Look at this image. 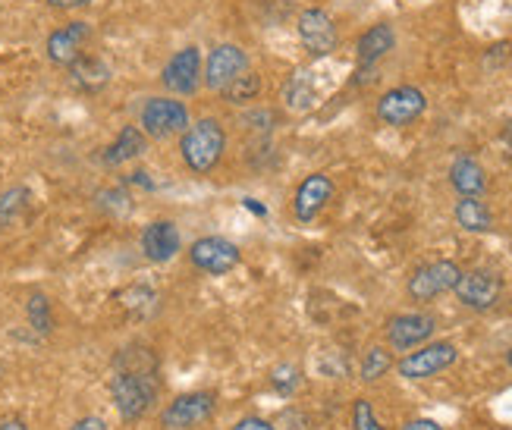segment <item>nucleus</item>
I'll return each instance as SVG.
<instances>
[{"label":"nucleus","instance_id":"nucleus-2","mask_svg":"<svg viewBox=\"0 0 512 430\" xmlns=\"http://www.w3.org/2000/svg\"><path fill=\"white\" fill-rule=\"evenodd\" d=\"M224 151H227V129L217 117H202L189 123V129L180 135V157L183 164L205 176L211 173L220 161H224Z\"/></svg>","mask_w":512,"mask_h":430},{"label":"nucleus","instance_id":"nucleus-27","mask_svg":"<svg viewBox=\"0 0 512 430\" xmlns=\"http://www.w3.org/2000/svg\"><path fill=\"white\" fill-rule=\"evenodd\" d=\"M352 430H384V424L377 421L368 399H355L352 402Z\"/></svg>","mask_w":512,"mask_h":430},{"label":"nucleus","instance_id":"nucleus-13","mask_svg":"<svg viewBox=\"0 0 512 430\" xmlns=\"http://www.w3.org/2000/svg\"><path fill=\"white\" fill-rule=\"evenodd\" d=\"M434 330H437V321L425 311L396 314V318L387 321V346L393 352H412L418 346H425L434 336Z\"/></svg>","mask_w":512,"mask_h":430},{"label":"nucleus","instance_id":"nucleus-14","mask_svg":"<svg viewBox=\"0 0 512 430\" xmlns=\"http://www.w3.org/2000/svg\"><path fill=\"white\" fill-rule=\"evenodd\" d=\"M92 41V26L82 19H73V22H66V26L54 29L48 35V44H44V51H48V60L54 66H70L85 54V44Z\"/></svg>","mask_w":512,"mask_h":430},{"label":"nucleus","instance_id":"nucleus-29","mask_svg":"<svg viewBox=\"0 0 512 430\" xmlns=\"http://www.w3.org/2000/svg\"><path fill=\"white\" fill-rule=\"evenodd\" d=\"M70 430H110L107 424H104V418H98V415H88V418H79Z\"/></svg>","mask_w":512,"mask_h":430},{"label":"nucleus","instance_id":"nucleus-1","mask_svg":"<svg viewBox=\"0 0 512 430\" xmlns=\"http://www.w3.org/2000/svg\"><path fill=\"white\" fill-rule=\"evenodd\" d=\"M114 380H110V396L123 421H139L145 418L154 402L161 396V380H158V358L148 349H123L114 361Z\"/></svg>","mask_w":512,"mask_h":430},{"label":"nucleus","instance_id":"nucleus-28","mask_svg":"<svg viewBox=\"0 0 512 430\" xmlns=\"http://www.w3.org/2000/svg\"><path fill=\"white\" fill-rule=\"evenodd\" d=\"M233 430H277V427H274L271 421H264V418H255V415H252V418L236 421V424H233Z\"/></svg>","mask_w":512,"mask_h":430},{"label":"nucleus","instance_id":"nucleus-7","mask_svg":"<svg viewBox=\"0 0 512 430\" xmlns=\"http://www.w3.org/2000/svg\"><path fill=\"white\" fill-rule=\"evenodd\" d=\"M456 358H459V349L453 343H425V346H418V352L399 358L396 371L406 380H431L447 368H453Z\"/></svg>","mask_w":512,"mask_h":430},{"label":"nucleus","instance_id":"nucleus-21","mask_svg":"<svg viewBox=\"0 0 512 430\" xmlns=\"http://www.w3.org/2000/svg\"><path fill=\"white\" fill-rule=\"evenodd\" d=\"M453 217L462 230H469V233H491L494 230V211L487 208L481 198H459L456 208H453Z\"/></svg>","mask_w":512,"mask_h":430},{"label":"nucleus","instance_id":"nucleus-12","mask_svg":"<svg viewBox=\"0 0 512 430\" xmlns=\"http://www.w3.org/2000/svg\"><path fill=\"white\" fill-rule=\"evenodd\" d=\"M459 305L472 311H491L503 296V280L491 270H462L459 283L453 286Z\"/></svg>","mask_w":512,"mask_h":430},{"label":"nucleus","instance_id":"nucleus-30","mask_svg":"<svg viewBox=\"0 0 512 430\" xmlns=\"http://www.w3.org/2000/svg\"><path fill=\"white\" fill-rule=\"evenodd\" d=\"M399 430H443V427L431 418H415V421H406Z\"/></svg>","mask_w":512,"mask_h":430},{"label":"nucleus","instance_id":"nucleus-19","mask_svg":"<svg viewBox=\"0 0 512 430\" xmlns=\"http://www.w3.org/2000/svg\"><path fill=\"white\" fill-rule=\"evenodd\" d=\"M450 186L459 192V198H481L487 192V173L469 154H459L450 167Z\"/></svg>","mask_w":512,"mask_h":430},{"label":"nucleus","instance_id":"nucleus-31","mask_svg":"<svg viewBox=\"0 0 512 430\" xmlns=\"http://www.w3.org/2000/svg\"><path fill=\"white\" fill-rule=\"evenodd\" d=\"M88 4H92V0H48V7L54 10H82Z\"/></svg>","mask_w":512,"mask_h":430},{"label":"nucleus","instance_id":"nucleus-23","mask_svg":"<svg viewBox=\"0 0 512 430\" xmlns=\"http://www.w3.org/2000/svg\"><path fill=\"white\" fill-rule=\"evenodd\" d=\"M261 95V76L255 73V70H246L242 76H236L227 88H224V98H227V104H236V107H242V104H252L255 98Z\"/></svg>","mask_w":512,"mask_h":430},{"label":"nucleus","instance_id":"nucleus-34","mask_svg":"<svg viewBox=\"0 0 512 430\" xmlns=\"http://www.w3.org/2000/svg\"><path fill=\"white\" fill-rule=\"evenodd\" d=\"M242 205H246V208H249V211H255V214H258V217H264V214H267V211H264V208H261V205H255V198H246V201H242Z\"/></svg>","mask_w":512,"mask_h":430},{"label":"nucleus","instance_id":"nucleus-25","mask_svg":"<svg viewBox=\"0 0 512 430\" xmlns=\"http://www.w3.org/2000/svg\"><path fill=\"white\" fill-rule=\"evenodd\" d=\"M299 387H302V371H299V365H293V361H283V365H277L271 371V390L277 396L289 399L299 393Z\"/></svg>","mask_w":512,"mask_h":430},{"label":"nucleus","instance_id":"nucleus-8","mask_svg":"<svg viewBox=\"0 0 512 430\" xmlns=\"http://www.w3.org/2000/svg\"><path fill=\"white\" fill-rule=\"evenodd\" d=\"M246 70H249V51L239 48L233 41H224V44H214L211 54L205 57L202 82L211 88V92H224V88Z\"/></svg>","mask_w":512,"mask_h":430},{"label":"nucleus","instance_id":"nucleus-4","mask_svg":"<svg viewBox=\"0 0 512 430\" xmlns=\"http://www.w3.org/2000/svg\"><path fill=\"white\" fill-rule=\"evenodd\" d=\"M202 73H205V57L202 51L189 44V48L176 51L161 70V85L167 88L170 95H180V98H189L198 92V85H202Z\"/></svg>","mask_w":512,"mask_h":430},{"label":"nucleus","instance_id":"nucleus-10","mask_svg":"<svg viewBox=\"0 0 512 430\" xmlns=\"http://www.w3.org/2000/svg\"><path fill=\"white\" fill-rule=\"evenodd\" d=\"M459 277H462V267L456 261H434V264H425L415 270L409 277L406 292L412 302H434L437 296H443V292H453Z\"/></svg>","mask_w":512,"mask_h":430},{"label":"nucleus","instance_id":"nucleus-6","mask_svg":"<svg viewBox=\"0 0 512 430\" xmlns=\"http://www.w3.org/2000/svg\"><path fill=\"white\" fill-rule=\"evenodd\" d=\"M214 412H217V396L214 393H208V390L183 393L161 412V427L164 430H195V427H202L205 421H211Z\"/></svg>","mask_w":512,"mask_h":430},{"label":"nucleus","instance_id":"nucleus-9","mask_svg":"<svg viewBox=\"0 0 512 430\" xmlns=\"http://www.w3.org/2000/svg\"><path fill=\"white\" fill-rule=\"evenodd\" d=\"M425 110H428V98H425L421 88H415V85H396V88H390V92L381 95L374 113H377V120L387 123V126H409Z\"/></svg>","mask_w":512,"mask_h":430},{"label":"nucleus","instance_id":"nucleus-17","mask_svg":"<svg viewBox=\"0 0 512 430\" xmlns=\"http://www.w3.org/2000/svg\"><path fill=\"white\" fill-rule=\"evenodd\" d=\"M145 151H148V135L139 126H123L117 139L104 148L101 161L107 167H123L129 161H136V157H142Z\"/></svg>","mask_w":512,"mask_h":430},{"label":"nucleus","instance_id":"nucleus-33","mask_svg":"<svg viewBox=\"0 0 512 430\" xmlns=\"http://www.w3.org/2000/svg\"><path fill=\"white\" fill-rule=\"evenodd\" d=\"M0 430H29L26 421H19V418H7V421H0Z\"/></svg>","mask_w":512,"mask_h":430},{"label":"nucleus","instance_id":"nucleus-11","mask_svg":"<svg viewBox=\"0 0 512 430\" xmlns=\"http://www.w3.org/2000/svg\"><path fill=\"white\" fill-rule=\"evenodd\" d=\"M296 29H299V38L305 44V51L311 57H330L333 51H337L340 44V35H337V26H333V19L327 10L321 7H308L299 13L296 19Z\"/></svg>","mask_w":512,"mask_h":430},{"label":"nucleus","instance_id":"nucleus-18","mask_svg":"<svg viewBox=\"0 0 512 430\" xmlns=\"http://www.w3.org/2000/svg\"><path fill=\"white\" fill-rule=\"evenodd\" d=\"M396 48V32L390 22H377L368 32H362V38L355 41V60L359 66H374L381 57H387Z\"/></svg>","mask_w":512,"mask_h":430},{"label":"nucleus","instance_id":"nucleus-32","mask_svg":"<svg viewBox=\"0 0 512 430\" xmlns=\"http://www.w3.org/2000/svg\"><path fill=\"white\" fill-rule=\"evenodd\" d=\"M500 142H503V148H506V157L512 161V123H506L503 126V135H500Z\"/></svg>","mask_w":512,"mask_h":430},{"label":"nucleus","instance_id":"nucleus-22","mask_svg":"<svg viewBox=\"0 0 512 430\" xmlns=\"http://www.w3.org/2000/svg\"><path fill=\"white\" fill-rule=\"evenodd\" d=\"M70 76L76 85L82 88H92V92H98V88H104L110 82V66L98 57H88L82 54L73 66H70Z\"/></svg>","mask_w":512,"mask_h":430},{"label":"nucleus","instance_id":"nucleus-24","mask_svg":"<svg viewBox=\"0 0 512 430\" xmlns=\"http://www.w3.org/2000/svg\"><path fill=\"white\" fill-rule=\"evenodd\" d=\"M390 368H393V355H390V349H387V346H371V349L365 352V358H362L359 377H362L365 383H377Z\"/></svg>","mask_w":512,"mask_h":430},{"label":"nucleus","instance_id":"nucleus-26","mask_svg":"<svg viewBox=\"0 0 512 430\" xmlns=\"http://www.w3.org/2000/svg\"><path fill=\"white\" fill-rule=\"evenodd\" d=\"M26 314H29V324L38 330V333H44L48 336L51 330H54V314H51V302L41 296V292H35V296L29 299V305H26Z\"/></svg>","mask_w":512,"mask_h":430},{"label":"nucleus","instance_id":"nucleus-35","mask_svg":"<svg viewBox=\"0 0 512 430\" xmlns=\"http://www.w3.org/2000/svg\"><path fill=\"white\" fill-rule=\"evenodd\" d=\"M506 365L512 368V346H509V352H506Z\"/></svg>","mask_w":512,"mask_h":430},{"label":"nucleus","instance_id":"nucleus-15","mask_svg":"<svg viewBox=\"0 0 512 430\" xmlns=\"http://www.w3.org/2000/svg\"><path fill=\"white\" fill-rule=\"evenodd\" d=\"M142 255L151 261V264H167L180 255L183 248V236H180V226L173 220H154L142 230Z\"/></svg>","mask_w":512,"mask_h":430},{"label":"nucleus","instance_id":"nucleus-3","mask_svg":"<svg viewBox=\"0 0 512 430\" xmlns=\"http://www.w3.org/2000/svg\"><path fill=\"white\" fill-rule=\"evenodd\" d=\"M189 123H192L189 107L176 98H167V95L148 98L142 104V113H139L142 132L154 142H167V139H173V135H183L189 129Z\"/></svg>","mask_w":512,"mask_h":430},{"label":"nucleus","instance_id":"nucleus-5","mask_svg":"<svg viewBox=\"0 0 512 430\" xmlns=\"http://www.w3.org/2000/svg\"><path fill=\"white\" fill-rule=\"evenodd\" d=\"M189 261H192V267H198L208 277H224L242 264V252L236 242H230L224 236H202L192 242Z\"/></svg>","mask_w":512,"mask_h":430},{"label":"nucleus","instance_id":"nucleus-20","mask_svg":"<svg viewBox=\"0 0 512 430\" xmlns=\"http://www.w3.org/2000/svg\"><path fill=\"white\" fill-rule=\"evenodd\" d=\"M283 104L293 110V113H308L311 107L318 104V85L311 73H296L289 76V82L283 85Z\"/></svg>","mask_w":512,"mask_h":430},{"label":"nucleus","instance_id":"nucleus-16","mask_svg":"<svg viewBox=\"0 0 512 430\" xmlns=\"http://www.w3.org/2000/svg\"><path fill=\"white\" fill-rule=\"evenodd\" d=\"M333 198V179L327 173H311L305 176L299 189H296V198H293V214L299 223H311L324 208L327 201Z\"/></svg>","mask_w":512,"mask_h":430}]
</instances>
